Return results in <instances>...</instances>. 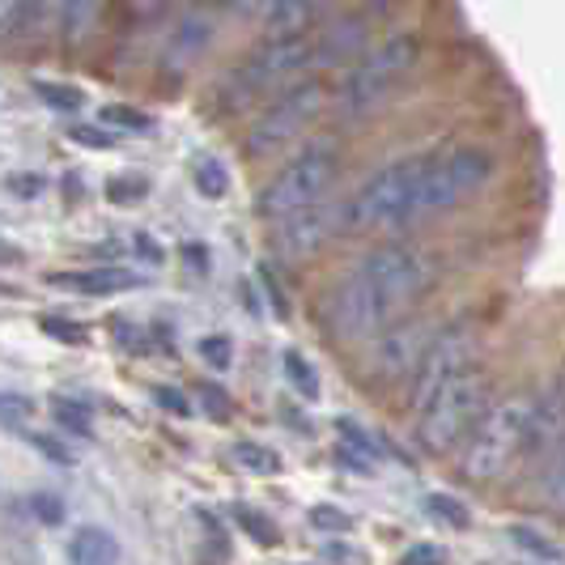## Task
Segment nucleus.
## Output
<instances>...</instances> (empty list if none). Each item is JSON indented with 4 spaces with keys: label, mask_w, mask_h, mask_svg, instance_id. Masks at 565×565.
<instances>
[{
    "label": "nucleus",
    "mask_w": 565,
    "mask_h": 565,
    "mask_svg": "<svg viewBox=\"0 0 565 565\" xmlns=\"http://www.w3.org/2000/svg\"><path fill=\"white\" fill-rule=\"evenodd\" d=\"M438 255L412 242H383L365 251L362 260L340 277L327 298V327L358 345L374 340L392 323L408 320L412 306L438 285Z\"/></svg>",
    "instance_id": "obj_1"
},
{
    "label": "nucleus",
    "mask_w": 565,
    "mask_h": 565,
    "mask_svg": "<svg viewBox=\"0 0 565 565\" xmlns=\"http://www.w3.org/2000/svg\"><path fill=\"white\" fill-rule=\"evenodd\" d=\"M417 64H421V39L417 35H387V39L365 43L358 60H349V69L336 81L332 107L340 116H365L387 94H396Z\"/></svg>",
    "instance_id": "obj_2"
},
{
    "label": "nucleus",
    "mask_w": 565,
    "mask_h": 565,
    "mask_svg": "<svg viewBox=\"0 0 565 565\" xmlns=\"http://www.w3.org/2000/svg\"><path fill=\"white\" fill-rule=\"evenodd\" d=\"M493 170H497V161L481 145H455V149H443V154H425L421 170H417V183H412L408 217L425 221V217H438L455 204L472 201L493 179Z\"/></svg>",
    "instance_id": "obj_3"
},
{
    "label": "nucleus",
    "mask_w": 565,
    "mask_h": 565,
    "mask_svg": "<svg viewBox=\"0 0 565 565\" xmlns=\"http://www.w3.org/2000/svg\"><path fill=\"white\" fill-rule=\"evenodd\" d=\"M306 69H315V31L293 35V39H264L242 64H235L226 73L217 98H221L226 111H242L247 103L293 85Z\"/></svg>",
    "instance_id": "obj_4"
},
{
    "label": "nucleus",
    "mask_w": 565,
    "mask_h": 565,
    "mask_svg": "<svg viewBox=\"0 0 565 565\" xmlns=\"http://www.w3.org/2000/svg\"><path fill=\"white\" fill-rule=\"evenodd\" d=\"M527 438H531V400L527 396H506V400L489 404L468 434L464 477L468 481L502 477L519 459V450H527Z\"/></svg>",
    "instance_id": "obj_5"
},
{
    "label": "nucleus",
    "mask_w": 565,
    "mask_h": 565,
    "mask_svg": "<svg viewBox=\"0 0 565 565\" xmlns=\"http://www.w3.org/2000/svg\"><path fill=\"white\" fill-rule=\"evenodd\" d=\"M336 179H340V149H336V141H311L302 154H293L268 179V188L260 192V213L268 221H281V217L298 213V208L327 201Z\"/></svg>",
    "instance_id": "obj_6"
},
{
    "label": "nucleus",
    "mask_w": 565,
    "mask_h": 565,
    "mask_svg": "<svg viewBox=\"0 0 565 565\" xmlns=\"http://www.w3.org/2000/svg\"><path fill=\"white\" fill-rule=\"evenodd\" d=\"M421 158L425 154H408V158L374 170L362 188L340 204L345 230H365L370 235V230H404V226H412L408 208H412V183H417Z\"/></svg>",
    "instance_id": "obj_7"
},
{
    "label": "nucleus",
    "mask_w": 565,
    "mask_h": 565,
    "mask_svg": "<svg viewBox=\"0 0 565 565\" xmlns=\"http://www.w3.org/2000/svg\"><path fill=\"white\" fill-rule=\"evenodd\" d=\"M489 408V378L481 365H472L464 378H455L430 408H421L417 421V443L434 455H446L472 434V425L481 421V412Z\"/></svg>",
    "instance_id": "obj_8"
},
{
    "label": "nucleus",
    "mask_w": 565,
    "mask_h": 565,
    "mask_svg": "<svg viewBox=\"0 0 565 565\" xmlns=\"http://www.w3.org/2000/svg\"><path fill=\"white\" fill-rule=\"evenodd\" d=\"M327 107V85L320 81H293L268 103V111L251 123L247 132V158H273L281 154L293 136L306 132V123H315Z\"/></svg>",
    "instance_id": "obj_9"
},
{
    "label": "nucleus",
    "mask_w": 565,
    "mask_h": 565,
    "mask_svg": "<svg viewBox=\"0 0 565 565\" xmlns=\"http://www.w3.org/2000/svg\"><path fill=\"white\" fill-rule=\"evenodd\" d=\"M477 365V332L472 327H446L434 336V345L425 349V358L412 370V396H408V412L417 417L421 408L443 396L455 378H464Z\"/></svg>",
    "instance_id": "obj_10"
},
{
    "label": "nucleus",
    "mask_w": 565,
    "mask_h": 565,
    "mask_svg": "<svg viewBox=\"0 0 565 565\" xmlns=\"http://www.w3.org/2000/svg\"><path fill=\"white\" fill-rule=\"evenodd\" d=\"M434 323H392L387 332L374 336V353H370V378L374 383H396L404 374H412L417 362L425 358V349L434 345Z\"/></svg>",
    "instance_id": "obj_11"
},
{
    "label": "nucleus",
    "mask_w": 565,
    "mask_h": 565,
    "mask_svg": "<svg viewBox=\"0 0 565 565\" xmlns=\"http://www.w3.org/2000/svg\"><path fill=\"white\" fill-rule=\"evenodd\" d=\"M336 230H345V217H340V204H332V196H327V201L311 204V208H298V213L281 217L273 242H277V251L289 255V260H306V255H315Z\"/></svg>",
    "instance_id": "obj_12"
},
{
    "label": "nucleus",
    "mask_w": 565,
    "mask_h": 565,
    "mask_svg": "<svg viewBox=\"0 0 565 565\" xmlns=\"http://www.w3.org/2000/svg\"><path fill=\"white\" fill-rule=\"evenodd\" d=\"M213 35H217V17H213L208 9H188V13L170 26L166 43H161V69H166V73H188L204 51H208Z\"/></svg>",
    "instance_id": "obj_13"
},
{
    "label": "nucleus",
    "mask_w": 565,
    "mask_h": 565,
    "mask_svg": "<svg viewBox=\"0 0 565 565\" xmlns=\"http://www.w3.org/2000/svg\"><path fill=\"white\" fill-rule=\"evenodd\" d=\"M378 13H383V4H370V9L353 13V17L327 22L323 31H315V69L340 64V60H353L365 43H370V35H374Z\"/></svg>",
    "instance_id": "obj_14"
},
{
    "label": "nucleus",
    "mask_w": 565,
    "mask_h": 565,
    "mask_svg": "<svg viewBox=\"0 0 565 565\" xmlns=\"http://www.w3.org/2000/svg\"><path fill=\"white\" fill-rule=\"evenodd\" d=\"M340 0H260V31L264 39L311 35Z\"/></svg>",
    "instance_id": "obj_15"
},
{
    "label": "nucleus",
    "mask_w": 565,
    "mask_h": 565,
    "mask_svg": "<svg viewBox=\"0 0 565 565\" xmlns=\"http://www.w3.org/2000/svg\"><path fill=\"white\" fill-rule=\"evenodd\" d=\"M51 285L69 293H85V298H111L123 289H136L141 277L128 268H85V273H51Z\"/></svg>",
    "instance_id": "obj_16"
},
{
    "label": "nucleus",
    "mask_w": 565,
    "mask_h": 565,
    "mask_svg": "<svg viewBox=\"0 0 565 565\" xmlns=\"http://www.w3.org/2000/svg\"><path fill=\"white\" fill-rule=\"evenodd\" d=\"M69 565H120V540L107 527H81L69 540Z\"/></svg>",
    "instance_id": "obj_17"
},
{
    "label": "nucleus",
    "mask_w": 565,
    "mask_h": 565,
    "mask_svg": "<svg viewBox=\"0 0 565 565\" xmlns=\"http://www.w3.org/2000/svg\"><path fill=\"white\" fill-rule=\"evenodd\" d=\"M540 497H544L553 510L565 515V443L553 450V459H549V468H544V477H540Z\"/></svg>",
    "instance_id": "obj_18"
},
{
    "label": "nucleus",
    "mask_w": 565,
    "mask_h": 565,
    "mask_svg": "<svg viewBox=\"0 0 565 565\" xmlns=\"http://www.w3.org/2000/svg\"><path fill=\"white\" fill-rule=\"evenodd\" d=\"M51 417H56V425H60V430H73V434H94V417H89V408L77 404V400L56 396V400H51Z\"/></svg>",
    "instance_id": "obj_19"
},
{
    "label": "nucleus",
    "mask_w": 565,
    "mask_h": 565,
    "mask_svg": "<svg viewBox=\"0 0 565 565\" xmlns=\"http://www.w3.org/2000/svg\"><path fill=\"white\" fill-rule=\"evenodd\" d=\"M235 459H239L247 472H260V477H273V472L281 468L277 450H268V446H260V443H239L235 446Z\"/></svg>",
    "instance_id": "obj_20"
},
{
    "label": "nucleus",
    "mask_w": 565,
    "mask_h": 565,
    "mask_svg": "<svg viewBox=\"0 0 565 565\" xmlns=\"http://www.w3.org/2000/svg\"><path fill=\"white\" fill-rule=\"evenodd\" d=\"M196 188H201V196H208V201H221L226 192H230V175H226V166L217 158H204L201 166H196Z\"/></svg>",
    "instance_id": "obj_21"
},
{
    "label": "nucleus",
    "mask_w": 565,
    "mask_h": 565,
    "mask_svg": "<svg viewBox=\"0 0 565 565\" xmlns=\"http://www.w3.org/2000/svg\"><path fill=\"white\" fill-rule=\"evenodd\" d=\"M0 421L22 434L35 421V404L26 400V396H17V392H0Z\"/></svg>",
    "instance_id": "obj_22"
},
{
    "label": "nucleus",
    "mask_w": 565,
    "mask_h": 565,
    "mask_svg": "<svg viewBox=\"0 0 565 565\" xmlns=\"http://www.w3.org/2000/svg\"><path fill=\"white\" fill-rule=\"evenodd\" d=\"M285 374H289V383H293L306 400H320V374L302 362V353H285Z\"/></svg>",
    "instance_id": "obj_23"
},
{
    "label": "nucleus",
    "mask_w": 565,
    "mask_h": 565,
    "mask_svg": "<svg viewBox=\"0 0 565 565\" xmlns=\"http://www.w3.org/2000/svg\"><path fill=\"white\" fill-rule=\"evenodd\" d=\"M98 123H116V128H128V132H149V116L136 111V107H123V103H111L98 111Z\"/></svg>",
    "instance_id": "obj_24"
},
{
    "label": "nucleus",
    "mask_w": 565,
    "mask_h": 565,
    "mask_svg": "<svg viewBox=\"0 0 565 565\" xmlns=\"http://www.w3.org/2000/svg\"><path fill=\"white\" fill-rule=\"evenodd\" d=\"M35 89H39L43 103H51L56 111H77L81 103H85V98H81V89H73V85H51V81H39Z\"/></svg>",
    "instance_id": "obj_25"
},
{
    "label": "nucleus",
    "mask_w": 565,
    "mask_h": 565,
    "mask_svg": "<svg viewBox=\"0 0 565 565\" xmlns=\"http://www.w3.org/2000/svg\"><path fill=\"white\" fill-rule=\"evenodd\" d=\"M107 196L111 204H136L145 196V179H132V175H116L111 183H107Z\"/></svg>",
    "instance_id": "obj_26"
},
{
    "label": "nucleus",
    "mask_w": 565,
    "mask_h": 565,
    "mask_svg": "<svg viewBox=\"0 0 565 565\" xmlns=\"http://www.w3.org/2000/svg\"><path fill=\"white\" fill-rule=\"evenodd\" d=\"M22 434H26V443L35 446V450H43V455H47L51 464H60V468H69V464H73V455H69V450H64L60 443H56V438H47V434H35V430H22Z\"/></svg>",
    "instance_id": "obj_27"
},
{
    "label": "nucleus",
    "mask_w": 565,
    "mask_h": 565,
    "mask_svg": "<svg viewBox=\"0 0 565 565\" xmlns=\"http://www.w3.org/2000/svg\"><path fill=\"white\" fill-rule=\"evenodd\" d=\"M430 510H434V515H443L446 524H455V527H468V524H472V515H468V510H464L459 502L443 497V493H434V497H430Z\"/></svg>",
    "instance_id": "obj_28"
},
{
    "label": "nucleus",
    "mask_w": 565,
    "mask_h": 565,
    "mask_svg": "<svg viewBox=\"0 0 565 565\" xmlns=\"http://www.w3.org/2000/svg\"><path fill=\"white\" fill-rule=\"evenodd\" d=\"M201 358L208 365H217V370H226V365H230V340H226V336H204Z\"/></svg>",
    "instance_id": "obj_29"
},
{
    "label": "nucleus",
    "mask_w": 565,
    "mask_h": 565,
    "mask_svg": "<svg viewBox=\"0 0 565 565\" xmlns=\"http://www.w3.org/2000/svg\"><path fill=\"white\" fill-rule=\"evenodd\" d=\"M239 524L260 540V544H273L277 540V531H273V524L264 519V515H255V510H247V506H239Z\"/></svg>",
    "instance_id": "obj_30"
},
{
    "label": "nucleus",
    "mask_w": 565,
    "mask_h": 565,
    "mask_svg": "<svg viewBox=\"0 0 565 565\" xmlns=\"http://www.w3.org/2000/svg\"><path fill=\"white\" fill-rule=\"evenodd\" d=\"M69 136L81 141V145H94V149L116 145V141H111V132H103V128H85V123H73V128H69Z\"/></svg>",
    "instance_id": "obj_31"
},
{
    "label": "nucleus",
    "mask_w": 565,
    "mask_h": 565,
    "mask_svg": "<svg viewBox=\"0 0 565 565\" xmlns=\"http://www.w3.org/2000/svg\"><path fill=\"white\" fill-rule=\"evenodd\" d=\"M515 544H524V549L540 553V557H562V553H557V544L540 540V536H536V531H527V527H515Z\"/></svg>",
    "instance_id": "obj_32"
},
{
    "label": "nucleus",
    "mask_w": 565,
    "mask_h": 565,
    "mask_svg": "<svg viewBox=\"0 0 565 565\" xmlns=\"http://www.w3.org/2000/svg\"><path fill=\"white\" fill-rule=\"evenodd\" d=\"M443 562H446V549H438V544H421V549H408L400 565H443Z\"/></svg>",
    "instance_id": "obj_33"
},
{
    "label": "nucleus",
    "mask_w": 565,
    "mask_h": 565,
    "mask_svg": "<svg viewBox=\"0 0 565 565\" xmlns=\"http://www.w3.org/2000/svg\"><path fill=\"white\" fill-rule=\"evenodd\" d=\"M43 327H47V336H56V340H73V345H81V340H85V332H81L77 323L56 320V315H47V320H43Z\"/></svg>",
    "instance_id": "obj_34"
},
{
    "label": "nucleus",
    "mask_w": 565,
    "mask_h": 565,
    "mask_svg": "<svg viewBox=\"0 0 565 565\" xmlns=\"http://www.w3.org/2000/svg\"><path fill=\"white\" fill-rule=\"evenodd\" d=\"M35 4H39V26H60L73 0H35Z\"/></svg>",
    "instance_id": "obj_35"
},
{
    "label": "nucleus",
    "mask_w": 565,
    "mask_h": 565,
    "mask_svg": "<svg viewBox=\"0 0 565 565\" xmlns=\"http://www.w3.org/2000/svg\"><path fill=\"white\" fill-rule=\"evenodd\" d=\"M35 515H39L43 524H60L64 510H60V502H56L51 493H39V497H35Z\"/></svg>",
    "instance_id": "obj_36"
},
{
    "label": "nucleus",
    "mask_w": 565,
    "mask_h": 565,
    "mask_svg": "<svg viewBox=\"0 0 565 565\" xmlns=\"http://www.w3.org/2000/svg\"><path fill=\"white\" fill-rule=\"evenodd\" d=\"M311 524H315V527H336V531H345V527H349V519H345V515H336V510H327V506H320V510H311Z\"/></svg>",
    "instance_id": "obj_37"
},
{
    "label": "nucleus",
    "mask_w": 565,
    "mask_h": 565,
    "mask_svg": "<svg viewBox=\"0 0 565 565\" xmlns=\"http://www.w3.org/2000/svg\"><path fill=\"white\" fill-rule=\"evenodd\" d=\"M158 404L170 412H188V400H179V392H170V387H158Z\"/></svg>",
    "instance_id": "obj_38"
},
{
    "label": "nucleus",
    "mask_w": 565,
    "mask_h": 565,
    "mask_svg": "<svg viewBox=\"0 0 565 565\" xmlns=\"http://www.w3.org/2000/svg\"><path fill=\"white\" fill-rule=\"evenodd\" d=\"M17 9H22V0H0V35L13 26V17H17Z\"/></svg>",
    "instance_id": "obj_39"
},
{
    "label": "nucleus",
    "mask_w": 565,
    "mask_h": 565,
    "mask_svg": "<svg viewBox=\"0 0 565 565\" xmlns=\"http://www.w3.org/2000/svg\"><path fill=\"white\" fill-rule=\"evenodd\" d=\"M9 183H13V188H22L17 196H35V192H39V188H43V179H39V175H35V179H26V175H13Z\"/></svg>",
    "instance_id": "obj_40"
},
{
    "label": "nucleus",
    "mask_w": 565,
    "mask_h": 565,
    "mask_svg": "<svg viewBox=\"0 0 565 565\" xmlns=\"http://www.w3.org/2000/svg\"><path fill=\"white\" fill-rule=\"evenodd\" d=\"M166 4H170V0H132V9H136V13H145V17H149V13H161Z\"/></svg>",
    "instance_id": "obj_41"
},
{
    "label": "nucleus",
    "mask_w": 565,
    "mask_h": 565,
    "mask_svg": "<svg viewBox=\"0 0 565 565\" xmlns=\"http://www.w3.org/2000/svg\"><path fill=\"white\" fill-rule=\"evenodd\" d=\"M17 260H22V251L13 242H0V264H17Z\"/></svg>",
    "instance_id": "obj_42"
}]
</instances>
